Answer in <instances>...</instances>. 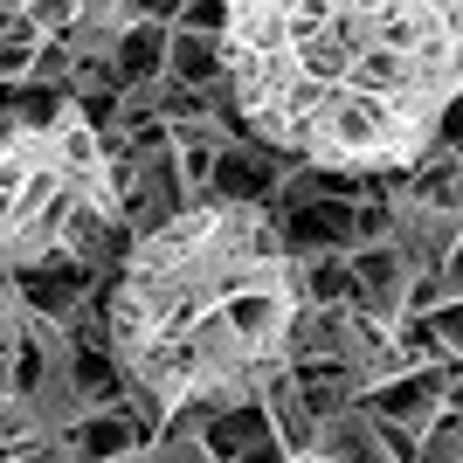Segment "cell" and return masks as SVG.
Wrapping results in <instances>:
<instances>
[{"label": "cell", "instance_id": "obj_1", "mask_svg": "<svg viewBox=\"0 0 463 463\" xmlns=\"http://www.w3.org/2000/svg\"><path fill=\"white\" fill-rule=\"evenodd\" d=\"M222 77L242 138L318 180H408L463 104V0H235Z\"/></svg>", "mask_w": 463, "mask_h": 463}, {"label": "cell", "instance_id": "obj_2", "mask_svg": "<svg viewBox=\"0 0 463 463\" xmlns=\"http://www.w3.org/2000/svg\"><path fill=\"white\" fill-rule=\"evenodd\" d=\"M97 311L132 402L166 429L187 408L263 402V387L284 381L305 284L277 208L201 201L118 256Z\"/></svg>", "mask_w": 463, "mask_h": 463}, {"label": "cell", "instance_id": "obj_3", "mask_svg": "<svg viewBox=\"0 0 463 463\" xmlns=\"http://www.w3.org/2000/svg\"><path fill=\"white\" fill-rule=\"evenodd\" d=\"M449 381H457V367H415L402 373V381H387L367 394V408L381 415L387 429H408V436H429V429L449 415Z\"/></svg>", "mask_w": 463, "mask_h": 463}, {"label": "cell", "instance_id": "obj_4", "mask_svg": "<svg viewBox=\"0 0 463 463\" xmlns=\"http://www.w3.org/2000/svg\"><path fill=\"white\" fill-rule=\"evenodd\" d=\"M0 77H7V90H21V83L35 77V62L49 56V42H56V21H49V7H7L0 14Z\"/></svg>", "mask_w": 463, "mask_h": 463}, {"label": "cell", "instance_id": "obj_5", "mask_svg": "<svg viewBox=\"0 0 463 463\" xmlns=\"http://www.w3.org/2000/svg\"><path fill=\"white\" fill-rule=\"evenodd\" d=\"M318 457L326 463H394V449H387V429L373 422V408H346V415L326 422Z\"/></svg>", "mask_w": 463, "mask_h": 463}, {"label": "cell", "instance_id": "obj_6", "mask_svg": "<svg viewBox=\"0 0 463 463\" xmlns=\"http://www.w3.org/2000/svg\"><path fill=\"white\" fill-rule=\"evenodd\" d=\"M422 463H463V415H443L422 436Z\"/></svg>", "mask_w": 463, "mask_h": 463}, {"label": "cell", "instance_id": "obj_7", "mask_svg": "<svg viewBox=\"0 0 463 463\" xmlns=\"http://www.w3.org/2000/svg\"><path fill=\"white\" fill-rule=\"evenodd\" d=\"M443 284H449V305H463V235H457V250H449V263H443Z\"/></svg>", "mask_w": 463, "mask_h": 463}, {"label": "cell", "instance_id": "obj_8", "mask_svg": "<svg viewBox=\"0 0 463 463\" xmlns=\"http://www.w3.org/2000/svg\"><path fill=\"white\" fill-rule=\"evenodd\" d=\"M290 463H326V457H290Z\"/></svg>", "mask_w": 463, "mask_h": 463}, {"label": "cell", "instance_id": "obj_9", "mask_svg": "<svg viewBox=\"0 0 463 463\" xmlns=\"http://www.w3.org/2000/svg\"><path fill=\"white\" fill-rule=\"evenodd\" d=\"M125 463H146V457H125Z\"/></svg>", "mask_w": 463, "mask_h": 463}]
</instances>
